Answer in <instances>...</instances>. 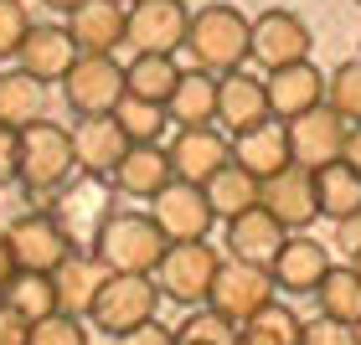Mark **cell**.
<instances>
[{
    "mask_svg": "<svg viewBox=\"0 0 361 345\" xmlns=\"http://www.w3.org/2000/svg\"><path fill=\"white\" fill-rule=\"evenodd\" d=\"M176 345H238V325L222 320L217 309L196 304V309H186V320L176 325Z\"/></svg>",
    "mask_w": 361,
    "mask_h": 345,
    "instance_id": "35",
    "label": "cell"
},
{
    "mask_svg": "<svg viewBox=\"0 0 361 345\" xmlns=\"http://www.w3.org/2000/svg\"><path fill=\"white\" fill-rule=\"evenodd\" d=\"M180 52H191V68H202L212 77L238 73L253 57V21L238 6H227V0H212V6L191 11L186 46Z\"/></svg>",
    "mask_w": 361,
    "mask_h": 345,
    "instance_id": "1",
    "label": "cell"
},
{
    "mask_svg": "<svg viewBox=\"0 0 361 345\" xmlns=\"http://www.w3.org/2000/svg\"><path fill=\"white\" fill-rule=\"evenodd\" d=\"M166 155H171L176 180L207 186V180L217 175V170L227 165V160H233V139H227L217 124H191V129H176V134H171Z\"/></svg>",
    "mask_w": 361,
    "mask_h": 345,
    "instance_id": "13",
    "label": "cell"
},
{
    "mask_svg": "<svg viewBox=\"0 0 361 345\" xmlns=\"http://www.w3.org/2000/svg\"><path fill=\"white\" fill-rule=\"evenodd\" d=\"M26 345H88V320H78V315H47L31 325V335Z\"/></svg>",
    "mask_w": 361,
    "mask_h": 345,
    "instance_id": "37",
    "label": "cell"
},
{
    "mask_svg": "<svg viewBox=\"0 0 361 345\" xmlns=\"http://www.w3.org/2000/svg\"><path fill=\"white\" fill-rule=\"evenodd\" d=\"M315 196H320V217L346 222L361 211V175L346 165V160H331V165L315 170Z\"/></svg>",
    "mask_w": 361,
    "mask_h": 345,
    "instance_id": "30",
    "label": "cell"
},
{
    "mask_svg": "<svg viewBox=\"0 0 361 345\" xmlns=\"http://www.w3.org/2000/svg\"><path fill=\"white\" fill-rule=\"evenodd\" d=\"M176 77H180V62L166 52H135L124 62V93L150 98V104H166L176 93Z\"/></svg>",
    "mask_w": 361,
    "mask_h": 345,
    "instance_id": "28",
    "label": "cell"
},
{
    "mask_svg": "<svg viewBox=\"0 0 361 345\" xmlns=\"http://www.w3.org/2000/svg\"><path fill=\"white\" fill-rule=\"evenodd\" d=\"M37 119H47V83L21 68H0V124L26 129Z\"/></svg>",
    "mask_w": 361,
    "mask_h": 345,
    "instance_id": "27",
    "label": "cell"
},
{
    "mask_svg": "<svg viewBox=\"0 0 361 345\" xmlns=\"http://www.w3.org/2000/svg\"><path fill=\"white\" fill-rule=\"evenodd\" d=\"M300 345H356V330L351 325H341V320H305V330H300Z\"/></svg>",
    "mask_w": 361,
    "mask_h": 345,
    "instance_id": "39",
    "label": "cell"
},
{
    "mask_svg": "<svg viewBox=\"0 0 361 345\" xmlns=\"http://www.w3.org/2000/svg\"><path fill=\"white\" fill-rule=\"evenodd\" d=\"M109 180H114L119 196H129V201H150V196H160L176 180V170H171L166 144H129L124 160L109 170Z\"/></svg>",
    "mask_w": 361,
    "mask_h": 345,
    "instance_id": "22",
    "label": "cell"
},
{
    "mask_svg": "<svg viewBox=\"0 0 361 345\" xmlns=\"http://www.w3.org/2000/svg\"><path fill=\"white\" fill-rule=\"evenodd\" d=\"M341 160H346V165L361 175V124H351V129H346V155H341Z\"/></svg>",
    "mask_w": 361,
    "mask_h": 345,
    "instance_id": "44",
    "label": "cell"
},
{
    "mask_svg": "<svg viewBox=\"0 0 361 345\" xmlns=\"http://www.w3.org/2000/svg\"><path fill=\"white\" fill-rule=\"evenodd\" d=\"M356 6H361V0H356Z\"/></svg>",
    "mask_w": 361,
    "mask_h": 345,
    "instance_id": "50",
    "label": "cell"
},
{
    "mask_svg": "<svg viewBox=\"0 0 361 345\" xmlns=\"http://www.w3.org/2000/svg\"><path fill=\"white\" fill-rule=\"evenodd\" d=\"M16 273H21V268H16V253H11V242H6V232H0V289H6L11 278H16Z\"/></svg>",
    "mask_w": 361,
    "mask_h": 345,
    "instance_id": "45",
    "label": "cell"
},
{
    "mask_svg": "<svg viewBox=\"0 0 361 345\" xmlns=\"http://www.w3.org/2000/svg\"><path fill=\"white\" fill-rule=\"evenodd\" d=\"M315 304L325 320H341V325H361V273L351 268V263H331V273L320 278L315 289Z\"/></svg>",
    "mask_w": 361,
    "mask_h": 345,
    "instance_id": "29",
    "label": "cell"
},
{
    "mask_svg": "<svg viewBox=\"0 0 361 345\" xmlns=\"http://www.w3.org/2000/svg\"><path fill=\"white\" fill-rule=\"evenodd\" d=\"M356 57H361V52H356Z\"/></svg>",
    "mask_w": 361,
    "mask_h": 345,
    "instance_id": "51",
    "label": "cell"
},
{
    "mask_svg": "<svg viewBox=\"0 0 361 345\" xmlns=\"http://www.w3.org/2000/svg\"><path fill=\"white\" fill-rule=\"evenodd\" d=\"M284 227H279L264 206H248L238 211V217L222 222V242H227V258H243V263H258V268H269L274 253L284 248Z\"/></svg>",
    "mask_w": 361,
    "mask_h": 345,
    "instance_id": "23",
    "label": "cell"
},
{
    "mask_svg": "<svg viewBox=\"0 0 361 345\" xmlns=\"http://www.w3.org/2000/svg\"><path fill=\"white\" fill-rule=\"evenodd\" d=\"M114 345H176V330L160 325V320H145V325H135V330H124Z\"/></svg>",
    "mask_w": 361,
    "mask_h": 345,
    "instance_id": "41",
    "label": "cell"
},
{
    "mask_svg": "<svg viewBox=\"0 0 361 345\" xmlns=\"http://www.w3.org/2000/svg\"><path fill=\"white\" fill-rule=\"evenodd\" d=\"M124 6H135V0H124Z\"/></svg>",
    "mask_w": 361,
    "mask_h": 345,
    "instance_id": "49",
    "label": "cell"
},
{
    "mask_svg": "<svg viewBox=\"0 0 361 345\" xmlns=\"http://www.w3.org/2000/svg\"><path fill=\"white\" fill-rule=\"evenodd\" d=\"M284 129H289V160L305 165V170H320V165H331V160L346 155V129L351 124L341 119V113H331L325 104L300 113V119H289Z\"/></svg>",
    "mask_w": 361,
    "mask_h": 345,
    "instance_id": "14",
    "label": "cell"
},
{
    "mask_svg": "<svg viewBox=\"0 0 361 345\" xmlns=\"http://www.w3.org/2000/svg\"><path fill=\"white\" fill-rule=\"evenodd\" d=\"M191 6L186 0H135L129 6V46L135 52H166L176 57L186 46Z\"/></svg>",
    "mask_w": 361,
    "mask_h": 345,
    "instance_id": "12",
    "label": "cell"
},
{
    "mask_svg": "<svg viewBox=\"0 0 361 345\" xmlns=\"http://www.w3.org/2000/svg\"><path fill=\"white\" fill-rule=\"evenodd\" d=\"M264 88H269V119H284V124L325 104V73L310 57L289 62V68H274L264 77Z\"/></svg>",
    "mask_w": 361,
    "mask_h": 345,
    "instance_id": "19",
    "label": "cell"
},
{
    "mask_svg": "<svg viewBox=\"0 0 361 345\" xmlns=\"http://www.w3.org/2000/svg\"><path fill=\"white\" fill-rule=\"evenodd\" d=\"M269 299H274V273L258 268V263H243V258H222V268L207 289V309H217V315L233 320V325L258 315Z\"/></svg>",
    "mask_w": 361,
    "mask_h": 345,
    "instance_id": "7",
    "label": "cell"
},
{
    "mask_svg": "<svg viewBox=\"0 0 361 345\" xmlns=\"http://www.w3.org/2000/svg\"><path fill=\"white\" fill-rule=\"evenodd\" d=\"M114 196H119V191H114L109 175H83V170H78L68 186L47 201V211H52L57 227L73 237V248H93L98 227H104L109 211H114Z\"/></svg>",
    "mask_w": 361,
    "mask_h": 345,
    "instance_id": "6",
    "label": "cell"
},
{
    "mask_svg": "<svg viewBox=\"0 0 361 345\" xmlns=\"http://www.w3.org/2000/svg\"><path fill=\"white\" fill-rule=\"evenodd\" d=\"M16 170H21V129L0 124V186H16Z\"/></svg>",
    "mask_w": 361,
    "mask_h": 345,
    "instance_id": "40",
    "label": "cell"
},
{
    "mask_svg": "<svg viewBox=\"0 0 361 345\" xmlns=\"http://www.w3.org/2000/svg\"><path fill=\"white\" fill-rule=\"evenodd\" d=\"M356 345H361V325H356Z\"/></svg>",
    "mask_w": 361,
    "mask_h": 345,
    "instance_id": "48",
    "label": "cell"
},
{
    "mask_svg": "<svg viewBox=\"0 0 361 345\" xmlns=\"http://www.w3.org/2000/svg\"><path fill=\"white\" fill-rule=\"evenodd\" d=\"M233 160L248 175L258 180H269L289 165V129L284 119H264L258 129H243V134H233Z\"/></svg>",
    "mask_w": 361,
    "mask_h": 345,
    "instance_id": "25",
    "label": "cell"
},
{
    "mask_svg": "<svg viewBox=\"0 0 361 345\" xmlns=\"http://www.w3.org/2000/svg\"><path fill=\"white\" fill-rule=\"evenodd\" d=\"M155 309H160V284H155V273H109L104 289L93 294L88 325H93L98 335L119 340L124 330L155 320Z\"/></svg>",
    "mask_w": 361,
    "mask_h": 345,
    "instance_id": "4",
    "label": "cell"
},
{
    "mask_svg": "<svg viewBox=\"0 0 361 345\" xmlns=\"http://www.w3.org/2000/svg\"><path fill=\"white\" fill-rule=\"evenodd\" d=\"M42 6H47V11H57V15H68V11L83 6V0H42Z\"/></svg>",
    "mask_w": 361,
    "mask_h": 345,
    "instance_id": "46",
    "label": "cell"
},
{
    "mask_svg": "<svg viewBox=\"0 0 361 345\" xmlns=\"http://www.w3.org/2000/svg\"><path fill=\"white\" fill-rule=\"evenodd\" d=\"M222 268V253L212 248V242H171L166 258L155 263V284H160V299H171L180 309H196L207 304V289L212 278Z\"/></svg>",
    "mask_w": 361,
    "mask_h": 345,
    "instance_id": "5",
    "label": "cell"
},
{
    "mask_svg": "<svg viewBox=\"0 0 361 345\" xmlns=\"http://www.w3.org/2000/svg\"><path fill=\"white\" fill-rule=\"evenodd\" d=\"M310 46H315V37H310V26L294 11H279L274 6L264 15H253V62L264 73L289 68V62H305Z\"/></svg>",
    "mask_w": 361,
    "mask_h": 345,
    "instance_id": "15",
    "label": "cell"
},
{
    "mask_svg": "<svg viewBox=\"0 0 361 345\" xmlns=\"http://www.w3.org/2000/svg\"><path fill=\"white\" fill-rule=\"evenodd\" d=\"M300 330H305V320L289 304L269 299L258 315H248L238 325V345H300Z\"/></svg>",
    "mask_w": 361,
    "mask_h": 345,
    "instance_id": "32",
    "label": "cell"
},
{
    "mask_svg": "<svg viewBox=\"0 0 361 345\" xmlns=\"http://www.w3.org/2000/svg\"><path fill=\"white\" fill-rule=\"evenodd\" d=\"M6 242L16 253V268H31V273H52L57 263L73 253V237L57 227V217L47 206L21 211V217L6 227Z\"/></svg>",
    "mask_w": 361,
    "mask_h": 345,
    "instance_id": "9",
    "label": "cell"
},
{
    "mask_svg": "<svg viewBox=\"0 0 361 345\" xmlns=\"http://www.w3.org/2000/svg\"><path fill=\"white\" fill-rule=\"evenodd\" d=\"M31 31V15H26V0H0V62H11L21 52Z\"/></svg>",
    "mask_w": 361,
    "mask_h": 345,
    "instance_id": "38",
    "label": "cell"
},
{
    "mask_svg": "<svg viewBox=\"0 0 361 345\" xmlns=\"http://www.w3.org/2000/svg\"><path fill=\"white\" fill-rule=\"evenodd\" d=\"M26 335H31V325L11 304H0V345H26Z\"/></svg>",
    "mask_w": 361,
    "mask_h": 345,
    "instance_id": "42",
    "label": "cell"
},
{
    "mask_svg": "<svg viewBox=\"0 0 361 345\" xmlns=\"http://www.w3.org/2000/svg\"><path fill=\"white\" fill-rule=\"evenodd\" d=\"M0 304H11L26 325H37V320H47V315H57V289H52V273H31V268H21L6 289H0Z\"/></svg>",
    "mask_w": 361,
    "mask_h": 345,
    "instance_id": "33",
    "label": "cell"
},
{
    "mask_svg": "<svg viewBox=\"0 0 361 345\" xmlns=\"http://www.w3.org/2000/svg\"><path fill=\"white\" fill-rule=\"evenodd\" d=\"M62 26L78 42V52L114 57L119 46H129V6L124 0H83L78 11H68Z\"/></svg>",
    "mask_w": 361,
    "mask_h": 345,
    "instance_id": "16",
    "label": "cell"
},
{
    "mask_svg": "<svg viewBox=\"0 0 361 345\" xmlns=\"http://www.w3.org/2000/svg\"><path fill=\"white\" fill-rule=\"evenodd\" d=\"M166 113H171V124H176V129L217 124V77L202 73V68H180L176 93L166 98Z\"/></svg>",
    "mask_w": 361,
    "mask_h": 345,
    "instance_id": "26",
    "label": "cell"
},
{
    "mask_svg": "<svg viewBox=\"0 0 361 345\" xmlns=\"http://www.w3.org/2000/svg\"><path fill=\"white\" fill-rule=\"evenodd\" d=\"M258 186H264V180L258 175H248L238 165V160H227V165L217 170L207 180V201H212V211H217V222H227V217H238V211H248V206H258Z\"/></svg>",
    "mask_w": 361,
    "mask_h": 345,
    "instance_id": "31",
    "label": "cell"
},
{
    "mask_svg": "<svg viewBox=\"0 0 361 345\" xmlns=\"http://www.w3.org/2000/svg\"><path fill=\"white\" fill-rule=\"evenodd\" d=\"M166 248L171 242L155 227L150 211H129V206H114L109 222L93 237V258L109 273H155V263L166 258Z\"/></svg>",
    "mask_w": 361,
    "mask_h": 345,
    "instance_id": "3",
    "label": "cell"
},
{
    "mask_svg": "<svg viewBox=\"0 0 361 345\" xmlns=\"http://www.w3.org/2000/svg\"><path fill=\"white\" fill-rule=\"evenodd\" d=\"M124 150H129V134L119 129L114 113H83L73 124V155L83 175H109L124 160Z\"/></svg>",
    "mask_w": 361,
    "mask_h": 345,
    "instance_id": "21",
    "label": "cell"
},
{
    "mask_svg": "<svg viewBox=\"0 0 361 345\" xmlns=\"http://www.w3.org/2000/svg\"><path fill=\"white\" fill-rule=\"evenodd\" d=\"M351 268H356V273H361V258H356V263H351Z\"/></svg>",
    "mask_w": 361,
    "mask_h": 345,
    "instance_id": "47",
    "label": "cell"
},
{
    "mask_svg": "<svg viewBox=\"0 0 361 345\" xmlns=\"http://www.w3.org/2000/svg\"><path fill=\"white\" fill-rule=\"evenodd\" d=\"M336 242H341V253H346L351 263L361 258V211L346 217V222H336Z\"/></svg>",
    "mask_w": 361,
    "mask_h": 345,
    "instance_id": "43",
    "label": "cell"
},
{
    "mask_svg": "<svg viewBox=\"0 0 361 345\" xmlns=\"http://www.w3.org/2000/svg\"><path fill=\"white\" fill-rule=\"evenodd\" d=\"M150 217H155L160 232H166V242H202L212 232V222H217V211H212L202 186L171 180L160 196H150Z\"/></svg>",
    "mask_w": 361,
    "mask_h": 345,
    "instance_id": "11",
    "label": "cell"
},
{
    "mask_svg": "<svg viewBox=\"0 0 361 345\" xmlns=\"http://www.w3.org/2000/svg\"><path fill=\"white\" fill-rule=\"evenodd\" d=\"M258 206H264L284 232H305V227L320 217L315 170H305V165H294V160H289L279 175H269L264 186H258Z\"/></svg>",
    "mask_w": 361,
    "mask_h": 345,
    "instance_id": "10",
    "label": "cell"
},
{
    "mask_svg": "<svg viewBox=\"0 0 361 345\" xmlns=\"http://www.w3.org/2000/svg\"><path fill=\"white\" fill-rule=\"evenodd\" d=\"M114 119H119V129L129 134V144H160L166 129H171L166 104H150V98H135V93H124L119 104H114Z\"/></svg>",
    "mask_w": 361,
    "mask_h": 345,
    "instance_id": "34",
    "label": "cell"
},
{
    "mask_svg": "<svg viewBox=\"0 0 361 345\" xmlns=\"http://www.w3.org/2000/svg\"><path fill=\"white\" fill-rule=\"evenodd\" d=\"M73 175H78L73 129L57 124V119L26 124V129H21V170H16V186H21L37 206H47Z\"/></svg>",
    "mask_w": 361,
    "mask_h": 345,
    "instance_id": "2",
    "label": "cell"
},
{
    "mask_svg": "<svg viewBox=\"0 0 361 345\" xmlns=\"http://www.w3.org/2000/svg\"><path fill=\"white\" fill-rule=\"evenodd\" d=\"M269 119V88H264V77H253V73H222L217 77V129L227 139L243 134V129H258Z\"/></svg>",
    "mask_w": 361,
    "mask_h": 345,
    "instance_id": "20",
    "label": "cell"
},
{
    "mask_svg": "<svg viewBox=\"0 0 361 345\" xmlns=\"http://www.w3.org/2000/svg\"><path fill=\"white\" fill-rule=\"evenodd\" d=\"M104 278L109 268L93 258V248H73L68 258L52 268V289H57V309L62 315H78V320H88V309H93V294L104 289Z\"/></svg>",
    "mask_w": 361,
    "mask_h": 345,
    "instance_id": "24",
    "label": "cell"
},
{
    "mask_svg": "<svg viewBox=\"0 0 361 345\" xmlns=\"http://www.w3.org/2000/svg\"><path fill=\"white\" fill-rule=\"evenodd\" d=\"M73 62H78V42L68 37V26H57V21H31L21 52H16V68L31 73L37 83H62Z\"/></svg>",
    "mask_w": 361,
    "mask_h": 345,
    "instance_id": "18",
    "label": "cell"
},
{
    "mask_svg": "<svg viewBox=\"0 0 361 345\" xmlns=\"http://www.w3.org/2000/svg\"><path fill=\"white\" fill-rule=\"evenodd\" d=\"M269 273H274V289L279 294H315L320 278L331 273V248L315 242L310 232H289L284 248L274 253Z\"/></svg>",
    "mask_w": 361,
    "mask_h": 345,
    "instance_id": "17",
    "label": "cell"
},
{
    "mask_svg": "<svg viewBox=\"0 0 361 345\" xmlns=\"http://www.w3.org/2000/svg\"><path fill=\"white\" fill-rule=\"evenodd\" d=\"M62 98L68 108L83 113H114V104L124 98V62L119 57H98V52H78V62L62 77Z\"/></svg>",
    "mask_w": 361,
    "mask_h": 345,
    "instance_id": "8",
    "label": "cell"
},
{
    "mask_svg": "<svg viewBox=\"0 0 361 345\" xmlns=\"http://www.w3.org/2000/svg\"><path fill=\"white\" fill-rule=\"evenodd\" d=\"M325 108L341 113L346 124H361V57L341 62L336 73H325Z\"/></svg>",
    "mask_w": 361,
    "mask_h": 345,
    "instance_id": "36",
    "label": "cell"
}]
</instances>
